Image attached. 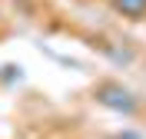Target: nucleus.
<instances>
[{"mask_svg": "<svg viewBox=\"0 0 146 139\" xmlns=\"http://www.w3.org/2000/svg\"><path fill=\"white\" fill-rule=\"evenodd\" d=\"M93 99L100 103L103 109L119 113V116H139V99L129 86L116 83V80H103L93 86Z\"/></svg>", "mask_w": 146, "mask_h": 139, "instance_id": "1", "label": "nucleus"}, {"mask_svg": "<svg viewBox=\"0 0 146 139\" xmlns=\"http://www.w3.org/2000/svg\"><path fill=\"white\" fill-rule=\"evenodd\" d=\"M113 139H146L143 132H136V129H123V132H116Z\"/></svg>", "mask_w": 146, "mask_h": 139, "instance_id": "3", "label": "nucleus"}, {"mask_svg": "<svg viewBox=\"0 0 146 139\" xmlns=\"http://www.w3.org/2000/svg\"><path fill=\"white\" fill-rule=\"evenodd\" d=\"M0 23H3V13H0Z\"/></svg>", "mask_w": 146, "mask_h": 139, "instance_id": "4", "label": "nucleus"}, {"mask_svg": "<svg viewBox=\"0 0 146 139\" xmlns=\"http://www.w3.org/2000/svg\"><path fill=\"white\" fill-rule=\"evenodd\" d=\"M110 7L126 20H143L146 17V0H110Z\"/></svg>", "mask_w": 146, "mask_h": 139, "instance_id": "2", "label": "nucleus"}]
</instances>
